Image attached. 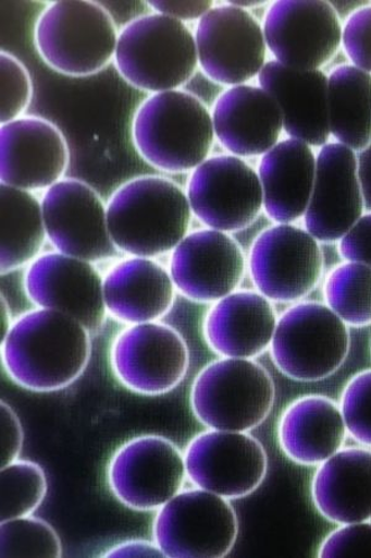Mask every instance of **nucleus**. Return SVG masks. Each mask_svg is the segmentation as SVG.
<instances>
[{
    "instance_id": "obj_37",
    "label": "nucleus",
    "mask_w": 371,
    "mask_h": 558,
    "mask_svg": "<svg viewBox=\"0 0 371 558\" xmlns=\"http://www.w3.org/2000/svg\"><path fill=\"white\" fill-rule=\"evenodd\" d=\"M339 251L348 263L363 264L371 268V211L363 214L341 239Z\"/></svg>"
},
{
    "instance_id": "obj_34",
    "label": "nucleus",
    "mask_w": 371,
    "mask_h": 558,
    "mask_svg": "<svg viewBox=\"0 0 371 558\" xmlns=\"http://www.w3.org/2000/svg\"><path fill=\"white\" fill-rule=\"evenodd\" d=\"M0 121L2 124L16 120L32 100V80L22 62L2 52L0 56Z\"/></svg>"
},
{
    "instance_id": "obj_14",
    "label": "nucleus",
    "mask_w": 371,
    "mask_h": 558,
    "mask_svg": "<svg viewBox=\"0 0 371 558\" xmlns=\"http://www.w3.org/2000/svg\"><path fill=\"white\" fill-rule=\"evenodd\" d=\"M187 197L197 218L222 232L248 228L264 206L258 173L235 156L213 157L197 167Z\"/></svg>"
},
{
    "instance_id": "obj_30",
    "label": "nucleus",
    "mask_w": 371,
    "mask_h": 558,
    "mask_svg": "<svg viewBox=\"0 0 371 558\" xmlns=\"http://www.w3.org/2000/svg\"><path fill=\"white\" fill-rule=\"evenodd\" d=\"M329 307L351 327L371 324V268L358 263L343 264L324 284Z\"/></svg>"
},
{
    "instance_id": "obj_20",
    "label": "nucleus",
    "mask_w": 371,
    "mask_h": 558,
    "mask_svg": "<svg viewBox=\"0 0 371 558\" xmlns=\"http://www.w3.org/2000/svg\"><path fill=\"white\" fill-rule=\"evenodd\" d=\"M65 137L52 123L28 117L0 129L2 184L29 192L51 187L69 166Z\"/></svg>"
},
{
    "instance_id": "obj_4",
    "label": "nucleus",
    "mask_w": 371,
    "mask_h": 558,
    "mask_svg": "<svg viewBox=\"0 0 371 558\" xmlns=\"http://www.w3.org/2000/svg\"><path fill=\"white\" fill-rule=\"evenodd\" d=\"M116 66L135 87L174 92L196 71V38L183 22L164 14L141 16L118 38Z\"/></svg>"
},
{
    "instance_id": "obj_26",
    "label": "nucleus",
    "mask_w": 371,
    "mask_h": 558,
    "mask_svg": "<svg viewBox=\"0 0 371 558\" xmlns=\"http://www.w3.org/2000/svg\"><path fill=\"white\" fill-rule=\"evenodd\" d=\"M314 153L297 140L279 142L262 156L259 179L270 219L292 223L309 208L316 177Z\"/></svg>"
},
{
    "instance_id": "obj_21",
    "label": "nucleus",
    "mask_w": 371,
    "mask_h": 558,
    "mask_svg": "<svg viewBox=\"0 0 371 558\" xmlns=\"http://www.w3.org/2000/svg\"><path fill=\"white\" fill-rule=\"evenodd\" d=\"M258 80L282 111L284 130L289 137L310 147L329 144V76L324 72L296 70L270 61Z\"/></svg>"
},
{
    "instance_id": "obj_10",
    "label": "nucleus",
    "mask_w": 371,
    "mask_h": 558,
    "mask_svg": "<svg viewBox=\"0 0 371 558\" xmlns=\"http://www.w3.org/2000/svg\"><path fill=\"white\" fill-rule=\"evenodd\" d=\"M111 366L125 389L143 396L165 395L185 379L188 348L183 336L166 324H135L113 341Z\"/></svg>"
},
{
    "instance_id": "obj_2",
    "label": "nucleus",
    "mask_w": 371,
    "mask_h": 558,
    "mask_svg": "<svg viewBox=\"0 0 371 558\" xmlns=\"http://www.w3.org/2000/svg\"><path fill=\"white\" fill-rule=\"evenodd\" d=\"M191 206L171 180L141 177L118 189L107 208L116 248L134 257H156L175 250L187 236Z\"/></svg>"
},
{
    "instance_id": "obj_13",
    "label": "nucleus",
    "mask_w": 371,
    "mask_h": 558,
    "mask_svg": "<svg viewBox=\"0 0 371 558\" xmlns=\"http://www.w3.org/2000/svg\"><path fill=\"white\" fill-rule=\"evenodd\" d=\"M198 61L215 83L238 86L265 66L264 29L246 9L213 7L196 32Z\"/></svg>"
},
{
    "instance_id": "obj_31",
    "label": "nucleus",
    "mask_w": 371,
    "mask_h": 558,
    "mask_svg": "<svg viewBox=\"0 0 371 558\" xmlns=\"http://www.w3.org/2000/svg\"><path fill=\"white\" fill-rule=\"evenodd\" d=\"M48 480L35 462L16 459L0 472V523L32 515L47 497Z\"/></svg>"
},
{
    "instance_id": "obj_29",
    "label": "nucleus",
    "mask_w": 371,
    "mask_h": 558,
    "mask_svg": "<svg viewBox=\"0 0 371 558\" xmlns=\"http://www.w3.org/2000/svg\"><path fill=\"white\" fill-rule=\"evenodd\" d=\"M42 206L29 193L13 186H0V268L2 274L28 264L44 244Z\"/></svg>"
},
{
    "instance_id": "obj_25",
    "label": "nucleus",
    "mask_w": 371,
    "mask_h": 558,
    "mask_svg": "<svg viewBox=\"0 0 371 558\" xmlns=\"http://www.w3.org/2000/svg\"><path fill=\"white\" fill-rule=\"evenodd\" d=\"M175 288L171 275L153 260L125 259L103 279L107 312L131 326L157 322L174 305Z\"/></svg>"
},
{
    "instance_id": "obj_33",
    "label": "nucleus",
    "mask_w": 371,
    "mask_h": 558,
    "mask_svg": "<svg viewBox=\"0 0 371 558\" xmlns=\"http://www.w3.org/2000/svg\"><path fill=\"white\" fill-rule=\"evenodd\" d=\"M341 410L349 435L371 448V371L353 377L344 389Z\"/></svg>"
},
{
    "instance_id": "obj_11",
    "label": "nucleus",
    "mask_w": 371,
    "mask_h": 558,
    "mask_svg": "<svg viewBox=\"0 0 371 558\" xmlns=\"http://www.w3.org/2000/svg\"><path fill=\"white\" fill-rule=\"evenodd\" d=\"M187 478L225 499L246 498L264 482L268 456L247 432L207 429L186 447Z\"/></svg>"
},
{
    "instance_id": "obj_17",
    "label": "nucleus",
    "mask_w": 371,
    "mask_h": 558,
    "mask_svg": "<svg viewBox=\"0 0 371 558\" xmlns=\"http://www.w3.org/2000/svg\"><path fill=\"white\" fill-rule=\"evenodd\" d=\"M363 214L356 151L341 143L325 144L316 160L312 195L305 214L306 230L317 241H338Z\"/></svg>"
},
{
    "instance_id": "obj_16",
    "label": "nucleus",
    "mask_w": 371,
    "mask_h": 558,
    "mask_svg": "<svg viewBox=\"0 0 371 558\" xmlns=\"http://www.w3.org/2000/svg\"><path fill=\"white\" fill-rule=\"evenodd\" d=\"M45 228L63 255L97 263L116 255L107 209L92 187L75 179L49 187L42 201Z\"/></svg>"
},
{
    "instance_id": "obj_6",
    "label": "nucleus",
    "mask_w": 371,
    "mask_h": 558,
    "mask_svg": "<svg viewBox=\"0 0 371 558\" xmlns=\"http://www.w3.org/2000/svg\"><path fill=\"white\" fill-rule=\"evenodd\" d=\"M350 336L329 305L302 302L277 319L271 356L279 371L296 381H321L346 362Z\"/></svg>"
},
{
    "instance_id": "obj_3",
    "label": "nucleus",
    "mask_w": 371,
    "mask_h": 558,
    "mask_svg": "<svg viewBox=\"0 0 371 558\" xmlns=\"http://www.w3.org/2000/svg\"><path fill=\"white\" fill-rule=\"evenodd\" d=\"M215 133L213 119L193 95L166 92L151 96L133 124L135 147L149 165L183 173L207 160Z\"/></svg>"
},
{
    "instance_id": "obj_35",
    "label": "nucleus",
    "mask_w": 371,
    "mask_h": 558,
    "mask_svg": "<svg viewBox=\"0 0 371 558\" xmlns=\"http://www.w3.org/2000/svg\"><path fill=\"white\" fill-rule=\"evenodd\" d=\"M342 45L353 65L371 75V5L350 14L343 26Z\"/></svg>"
},
{
    "instance_id": "obj_8",
    "label": "nucleus",
    "mask_w": 371,
    "mask_h": 558,
    "mask_svg": "<svg viewBox=\"0 0 371 558\" xmlns=\"http://www.w3.org/2000/svg\"><path fill=\"white\" fill-rule=\"evenodd\" d=\"M152 535L165 557L220 558L237 542L238 518L228 499L188 489L158 510Z\"/></svg>"
},
{
    "instance_id": "obj_23",
    "label": "nucleus",
    "mask_w": 371,
    "mask_h": 558,
    "mask_svg": "<svg viewBox=\"0 0 371 558\" xmlns=\"http://www.w3.org/2000/svg\"><path fill=\"white\" fill-rule=\"evenodd\" d=\"M276 326V314L267 296L239 291L224 296L208 311L203 337L222 357L252 359L271 347Z\"/></svg>"
},
{
    "instance_id": "obj_28",
    "label": "nucleus",
    "mask_w": 371,
    "mask_h": 558,
    "mask_svg": "<svg viewBox=\"0 0 371 558\" xmlns=\"http://www.w3.org/2000/svg\"><path fill=\"white\" fill-rule=\"evenodd\" d=\"M329 119L334 138L355 151L371 143V75L342 65L329 76Z\"/></svg>"
},
{
    "instance_id": "obj_9",
    "label": "nucleus",
    "mask_w": 371,
    "mask_h": 558,
    "mask_svg": "<svg viewBox=\"0 0 371 558\" xmlns=\"http://www.w3.org/2000/svg\"><path fill=\"white\" fill-rule=\"evenodd\" d=\"M185 454L166 437L144 435L126 440L107 466L113 497L135 511L164 507L184 487Z\"/></svg>"
},
{
    "instance_id": "obj_39",
    "label": "nucleus",
    "mask_w": 371,
    "mask_h": 558,
    "mask_svg": "<svg viewBox=\"0 0 371 558\" xmlns=\"http://www.w3.org/2000/svg\"><path fill=\"white\" fill-rule=\"evenodd\" d=\"M160 14L174 17L180 22L198 20L213 8L212 2H150Z\"/></svg>"
},
{
    "instance_id": "obj_36",
    "label": "nucleus",
    "mask_w": 371,
    "mask_h": 558,
    "mask_svg": "<svg viewBox=\"0 0 371 558\" xmlns=\"http://www.w3.org/2000/svg\"><path fill=\"white\" fill-rule=\"evenodd\" d=\"M371 556V520L344 524L324 538L319 557Z\"/></svg>"
},
{
    "instance_id": "obj_27",
    "label": "nucleus",
    "mask_w": 371,
    "mask_h": 558,
    "mask_svg": "<svg viewBox=\"0 0 371 558\" xmlns=\"http://www.w3.org/2000/svg\"><path fill=\"white\" fill-rule=\"evenodd\" d=\"M347 426L342 410L329 398L312 395L285 410L277 438L283 452L300 465H320L343 448Z\"/></svg>"
},
{
    "instance_id": "obj_12",
    "label": "nucleus",
    "mask_w": 371,
    "mask_h": 558,
    "mask_svg": "<svg viewBox=\"0 0 371 558\" xmlns=\"http://www.w3.org/2000/svg\"><path fill=\"white\" fill-rule=\"evenodd\" d=\"M249 267L252 282L269 301L295 302L319 284L323 256L309 231L279 223L256 240Z\"/></svg>"
},
{
    "instance_id": "obj_22",
    "label": "nucleus",
    "mask_w": 371,
    "mask_h": 558,
    "mask_svg": "<svg viewBox=\"0 0 371 558\" xmlns=\"http://www.w3.org/2000/svg\"><path fill=\"white\" fill-rule=\"evenodd\" d=\"M217 138L235 157L264 156L284 130L282 111L264 88L238 85L227 89L214 106Z\"/></svg>"
},
{
    "instance_id": "obj_15",
    "label": "nucleus",
    "mask_w": 371,
    "mask_h": 558,
    "mask_svg": "<svg viewBox=\"0 0 371 558\" xmlns=\"http://www.w3.org/2000/svg\"><path fill=\"white\" fill-rule=\"evenodd\" d=\"M343 28L327 2L283 0L270 7L264 22L268 49L287 68L312 71L336 56Z\"/></svg>"
},
{
    "instance_id": "obj_42",
    "label": "nucleus",
    "mask_w": 371,
    "mask_h": 558,
    "mask_svg": "<svg viewBox=\"0 0 371 558\" xmlns=\"http://www.w3.org/2000/svg\"><path fill=\"white\" fill-rule=\"evenodd\" d=\"M265 2H230V4L234 5V7H238V8H242V9H246V8H255V7H259V5H262L264 4Z\"/></svg>"
},
{
    "instance_id": "obj_40",
    "label": "nucleus",
    "mask_w": 371,
    "mask_h": 558,
    "mask_svg": "<svg viewBox=\"0 0 371 558\" xmlns=\"http://www.w3.org/2000/svg\"><path fill=\"white\" fill-rule=\"evenodd\" d=\"M104 557H165L156 542L132 538L116 544L103 554Z\"/></svg>"
},
{
    "instance_id": "obj_18",
    "label": "nucleus",
    "mask_w": 371,
    "mask_h": 558,
    "mask_svg": "<svg viewBox=\"0 0 371 558\" xmlns=\"http://www.w3.org/2000/svg\"><path fill=\"white\" fill-rule=\"evenodd\" d=\"M25 292L38 307L66 313L89 332L103 327V279L87 260L61 252L39 257L26 274Z\"/></svg>"
},
{
    "instance_id": "obj_38",
    "label": "nucleus",
    "mask_w": 371,
    "mask_h": 558,
    "mask_svg": "<svg viewBox=\"0 0 371 558\" xmlns=\"http://www.w3.org/2000/svg\"><path fill=\"white\" fill-rule=\"evenodd\" d=\"M2 413V466L20 458L24 442V432L20 418L9 404L0 403Z\"/></svg>"
},
{
    "instance_id": "obj_32",
    "label": "nucleus",
    "mask_w": 371,
    "mask_h": 558,
    "mask_svg": "<svg viewBox=\"0 0 371 558\" xmlns=\"http://www.w3.org/2000/svg\"><path fill=\"white\" fill-rule=\"evenodd\" d=\"M0 556L61 557V539L47 521L33 515L3 521L0 525Z\"/></svg>"
},
{
    "instance_id": "obj_41",
    "label": "nucleus",
    "mask_w": 371,
    "mask_h": 558,
    "mask_svg": "<svg viewBox=\"0 0 371 558\" xmlns=\"http://www.w3.org/2000/svg\"><path fill=\"white\" fill-rule=\"evenodd\" d=\"M13 324L11 323V312H9L5 300L2 296V340L8 336Z\"/></svg>"
},
{
    "instance_id": "obj_7",
    "label": "nucleus",
    "mask_w": 371,
    "mask_h": 558,
    "mask_svg": "<svg viewBox=\"0 0 371 558\" xmlns=\"http://www.w3.org/2000/svg\"><path fill=\"white\" fill-rule=\"evenodd\" d=\"M112 16L92 2L53 3L36 26V45L48 64L62 74L88 76L115 56Z\"/></svg>"
},
{
    "instance_id": "obj_24",
    "label": "nucleus",
    "mask_w": 371,
    "mask_h": 558,
    "mask_svg": "<svg viewBox=\"0 0 371 558\" xmlns=\"http://www.w3.org/2000/svg\"><path fill=\"white\" fill-rule=\"evenodd\" d=\"M311 494L316 509L332 523L371 520V449L342 448L320 464Z\"/></svg>"
},
{
    "instance_id": "obj_19",
    "label": "nucleus",
    "mask_w": 371,
    "mask_h": 558,
    "mask_svg": "<svg viewBox=\"0 0 371 558\" xmlns=\"http://www.w3.org/2000/svg\"><path fill=\"white\" fill-rule=\"evenodd\" d=\"M246 271V258L227 233H189L172 254L170 275L187 300L215 303L235 291Z\"/></svg>"
},
{
    "instance_id": "obj_1",
    "label": "nucleus",
    "mask_w": 371,
    "mask_h": 558,
    "mask_svg": "<svg viewBox=\"0 0 371 558\" xmlns=\"http://www.w3.org/2000/svg\"><path fill=\"white\" fill-rule=\"evenodd\" d=\"M89 331L66 313L40 308L17 318L2 340V363L23 389H65L84 374L90 359Z\"/></svg>"
},
{
    "instance_id": "obj_5",
    "label": "nucleus",
    "mask_w": 371,
    "mask_h": 558,
    "mask_svg": "<svg viewBox=\"0 0 371 558\" xmlns=\"http://www.w3.org/2000/svg\"><path fill=\"white\" fill-rule=\"evenodd\" d=\"M275 385L250 359L223 357L197 375L191 389L195 417L210 429L248 432L267 420Z\"/></svg>"
}]
</instances>
